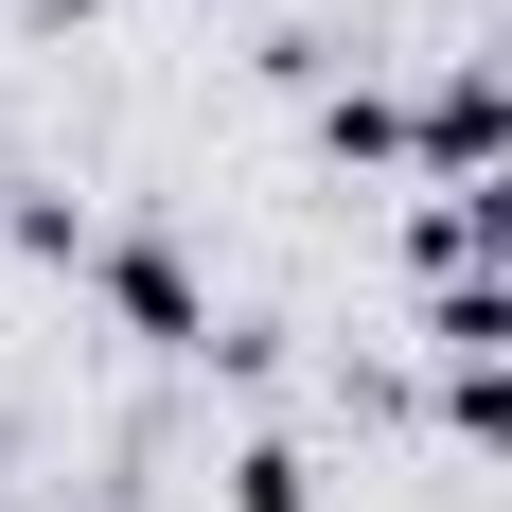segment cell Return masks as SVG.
<instances>
[{
  "mask_svg": "<svg viewBox=\"0 0 512 512\" xmlns=\"http://www.w3.org/2000/svg\"><path fill=\"white\" fill-rule=\"evenodd\" d=\"M407 159L460 195V177H512V71H460V89H424L407 106Z\"/></svg>",
  "mask_w": 512,
  "mask_h": 512,
  "instance_id": "cell-1",
  "label": "cell"
},
{
  "mask_svg": "<svg viewBox=\"0 0 512 512\" xmlns=\"http://www.w3.org/2000/svg\"><path fill=\"white\" fill-rule=\"evenodd\" d=\"M106 301L142 318L159 354H212V301H195V265H177V248H106Z\"/></svg>",
  "mask_w": 512,
  "mask_h": 512,
  "instance_id": "cell-2",
  "label": "cell"
},
{
  "mask_svg": "<svg viewBox=\"0 0 512 512\" xmlns=\"http://www.w3.org/2000/svg\"><path fill=\"white\" fill-rule=\"evenodd\" d=\"M442 424H460V442H495V460H512V354H460V371H442Z\"/></svg>",
  "mask_w": 512,
  "mask_h": 512,
  "instance_id": "cell-3",
  "label": "cell"
},
{
  "mask_svg": "<svg viewBox=\"0 0 512 512\" xmlns=\"http://www.w3.org/2000/svg\"><path fill=\"white\" fill-rule=\"evenodd\" d=\"M424 336H442V354H512V283H442Z\"/></svg>",
  "mask_w": 512,
  "mask_h": 512,
  "instance_id": "cell-4",
  "label": "cell"
},
{
  "mask_svg": "<svg viewBox=\"0 0 512 512\" xmlns=\"http://www.w3.org/2000/svg\"><path fill=\"white\" fill-rule=\"evenodd\" d=\"M230 495H248V512H301L318 477H301V442H248V460H230Z\"/></svg>",
  "mask_w": 512,
  "mask_h": 512,
  "instance_id": "cell-5",
  "label": "cell"
}]
</instances>
